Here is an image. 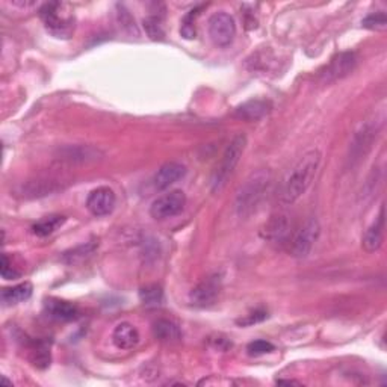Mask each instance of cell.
<instances>
[{
	"instance_id": "10",
	"label": "cell",
	"mask_w": 387,
	"mask_h": 387,
	"mask_svg": "<svg viewBox=\"0 0 387 387\" xmlns=\"http://www.w3.org/2000/svg\"><path fill=\"white\" fill-rule=\"evenodd\" d=\"M292 236V221L285 213H277L270 218L262 229V238L272 245H285Z\"/></svg>"
},
{
	"instance_id": "19",
	"label": "cell",
	"mask_w": 387,
	"mask_h": 387,
	"mask_svg": "<svg viewBox=\"0 0 387 387\" xmlns=\"http://www.w3.org/2000/svg\"><path fill=\"white\" fill-rule=\"evenodd\" d=\"M271 110V103L268 100H248L242 103L238 109L235 115L240 120H245V122H257V120L263 118L265 115H268Z\"/></svg>"
},
{
	"instance_id": "1",
	"label": "cell",
	"mask_w": 387,
	"mask_h": 387,
	"mask_svg": "<svg viewBox=\"0 0 387 387\" xmlns=\"http://www.w3.org/2000/svg\"><path fill=\"white\" fill-rule=\"evenodd\" d=\"M321 151L311 150L303 154L285 176L279 191V201L285 206L294 204L312 185L321 163Z\"/></svg>"
},
{
	"instance_id": "17",
	"label": "cell",
	"mask_w": 387,
	"mask_h": 387,
	"mask_svg": "<svg viewBox=\"0 0 387 387\" xmlns=\"http://www.w3.org/2000/svg\"><path fill=\"white\" fill-rule=\"evenodd\" d=\"M46 312L50 318L63 322L74 321L76 318L79 316V308H77L74 304L56 298H50L46 301Z\"/></svg>"
},
{
	"instance_id": "30",
	"label": "cell",
	"mask_w": 387,
	"mask_h": 387,
	"mask_svg": "<svg viewBox=\"0 0 387 387\" xmlns=\"http://www.w3.org/2000/svg\"><path fill=\"white\" fill-rule=\"evenodd\" d=\"M0 272H2V277L5 280H15V279L20 277V272H17L13 268L11 263H10V259H8L6 254L2 256V268H0Z\"/></svg>"
},
{
	"instance_id": "28",
	"label": "cell",
	"mask_w": 387,
	"mask_h": 387,
	"mask_svg": "<svg viewBox=\"0 0 387 387\" xmlns=\"http://www.w3.org/2000/svg\"><path fill=\"white\" fill-rule=\"evenodd\" d=\"M275 349V347L272 345L271 342L268 340H254L252 343H248L247 351L250 356H262V354H268V352H272Z\"/></svg>"
},
{
	"instance_id": "11",
	"label": "cell",
	"mask_w": 387,
	"mask_h": 387,
	"mask_svg": "<svg viewBox=\"0 0 387 387\" xmlns=\"http://www.w3.org/2000/svg\"><path fill=\"white\" fill-rule=\"evenodd\" d=\"M221 288H222L221 275L213 274L211 277L200 281L199 285L191 290L189 299H191L192 306L195 307H209L220 297Z\"/></svg>"
},
{
	"instance_id": "31",
	"label": "cell",
	"mask_w": 387,
	"mask_h": 387,
	"mask_svg": "<svg viewBox=\"0 0 387 387\" xmlns=\"http://www.w3.org/2000/svg\"><path fill=\"white\" fill-rule=\"evenodd\" d=\"M266 318H268V313H266V312H254L252 315H248L247 318H244V320H239L238 324L253 325V324H257V322H262L263 320H266Z\"/></svg>"
},
{
	"instance_id": "29",
	"label": "cell",
	"mask_w": 387,
	"mask_h": 387,
	"mask_svg": "<svg viewBox=\"0 0 387 387\" xmlns=\"http://www.w3.org/2000/svg\"><path fill=\"white\" fill-rule=\"evenodd\" d=\"M195 15H197V10L189 13L185 17V20L182 23V29H180V33H182L183 38H186V40L195 38V26H194V20H192Z\"/></svg>"
},
{
	"instance_id": "3",
	"label": "cell",
	"mask_w": 387,
	"mask_h": 387,
	"mask_svg": "<svg viewBox=\"0 0 387 387\" xmlns=\"http://www.w3.org/2000/svg\"><path fill=\"white\" fill-rule=\"evenodd\" d=\"M245 147H247V136L244 133L236 135L233 140L229 142L220 162L217 163V167H215L211 179V186L213 192H220L221 189L226 186L229 179L236 170L240 158H242Z\"/></svg>"
},
{
	"instance_id": "25",
	"label": "cell",
	"mask_w": 387,
	"mask_h": 387,
	"mask_svg": "<svg viewBox=\"0 0 387 387\" xmlns=\"http://www.w3.org/2000/svg\"><path fill=\"white\" fill-rule=\"evenodd\" d=\"M362 26L371 31H384L387 28V15L386 13H374L365 17Z\"/></svg>"
},
{
	"instance_id": "22",
	"label": "cell",
	"mask_w": 387,
	"mask_h": 387,
	"mask_svg": "<svg viewBox=\"0 0 387 387\" xmlns=\"http://www.w3.org/2000/svg\"><path fill=\"white\" fill-rule=\"evenodd\" d=\"M64 222L65 217H63V215H50V217H44L32 226V233L40 238H46L56 231Z\"/></svg>"
},
{
	"instance_id": "2",
	"label": "cell",
	"mask_w": 387,
	"mask_h": 387,
	"mask_svg": "<svg viewBox=\"0 0 387 387\" xmlns=\"http://www.w3.org/2000/svg\"><path fill=\"white\" fill-rule=\"evenodd\" d=\"M272 183L270 170H257L245 179L235 197V209L239 218H250L259 209Z\"/></svg>"
},
{
	"instance_id": "27",
	"label": "cell",
	"mask_w": 387,
	"mask_h": 387,
	"mask_svg": "<svg viewBox=\"0 0 387 387\" xmlns=\"http://www.w3.org/2000/svg\"><path fill=\"white\" fill-rule=\"evenodd\" d=\"M94 250V245H81V247H76L74 250L72 252H67L64 253V262L67 263H76V262H81L83 261L85 257H88Z\"/></svg>"
},
{
	"instance_id": "6",
	"label": "cell",
	"mask_w": 387,
	"mask_h": 387,
	"mask_svg": "<svg viewBox=\"0 0 387 387\" xmlns=\"http://www.w3.org/2000/svg\"><path fill=\"white\" fill-rule=\"evenodd\" d=\"M321 233V226L316 218H308L289 239V253L297 259H304L316 244Z\"/></svg>"
},
{
	"instance_id": "12",
	"label": "cell",
	"mask_w": 387,
	"mask_h": 387,
	"mask_svg": "<svg viewBox=\"0 0 387 387\" xmlns=\"http://www.w3.org/2000/svg\"><path fill=\"white\" fill-rule=\"evenodd\" d=\"M117 195L109 186H99L92 189L87 199V209L94 217H106L114 211Z\"/></svg>"
},
{
	"instance_id": "9",
	"label": "cell",
	"mask_w": 387,
	"mask_h": 387,
	"mask_svg": "<svg viewBox=\"0 0 387 387\" xmlns=\"http://www.w3.org/2000/svg\"><path fill=\"white\" fill-rule=\"evenodd\" d=\"M357 65V55L354 51H342V53L334 56L320 74V81L324 85L338 82L349 73L354 72Z\"/></svg>"
},
{
	"instance_id": "16",
	"label": "cell",
	"mask_w": 387,
	"mask_h": 387,
	"mask_svg": "<svg viewBox=\"0 0 387 387\" xmlns=\"http://www.w3.org/2000/svg\"><path fill=\"white\" fill-rule=\"evenodd\" d=\"M384 227H386V217H384V206H381L378 218L374 224L366 230L362 239V247L366 253H375L381 248L384 240Z\"/></svg>"
},
{
	"instance_id": "33",
	"label": "cell",
	"mask_w": 387,
	"mask_h": 387,
	"mask_svg": "<svg viewBox=\"0 0 387 387\" xmlns=\"http://www.w3.org/2000/svg\"><path fill=\"white\" fill-rule=\"evenodd\" d=\"M277 383H279V384H298L297 381H283V380H279Z\"/></svg>"
},
{
	"instance_id": "4",
	"label": "cell",
	"mask_w": 387,
	"mask_h": 387,
	"mask_svg": "<svg viewBox=\"0 0 387 387\" xmlns=\"http://www.w3.org/2000/svg\"><path fill=\"white\" fill-rule=\"evenodd\" d=\"M65 3L50 2L41 6L40 17L46 29L58 38H67L73 31V17Z\"/></svg>"
},
{
	"instance_id": "20",
	"label": "cell",
	"mask_w": 387,
	"mask_h": 387,
	"mask_svg": "<svg viewBox=\"0 0 387 387\" xmlns=\"http://www.w3.org/2000/svg\"><path fill=\"white\" fill-rule=\"evenodd\" d=\"M32 290H33V288H32L31 283L24 281V283H20V285L2 289L0 298H2V301L6 306L19 304V303H22V301H26V299L31 298Z\"/></svg>"
},
{
	"instance_id": "26",
	"label": "cell",
	"mask_w": 387,
	"mask_h": 387,
	"mask_svg": "<svg viewBox=\"0 0 387 387\" xmlns=\"http://www.w3.org/2000/svg\"><path fill=\"white\" fill-rule=\"evenodd\" d=\"M142 26H144L145 32H147V35H149L151 40H154V41H158V40L160 41V40H163L162 26H160L159 19H156V17H147V19H144Z\"/></svg>"
},
{
	"instance_id": "5",
	"label": "cell",
	"mask_w": 387,
	"mask_h": 387,
	"mask_svg": "<svg viewBox=\"0 0 387 387\" xmlns=\"http://www.w3.org/2000/svg\"><path fill=\"white\" fill-rule=\"evenodd\" d=\"M380 123L374 122V120H369L363 124H360V127L356 131L354 136H352V141L349 145V154H348V162L351 167L357 165V163L362 162L365 159L366 154L371 150L374 141L377 140V135L380 132Z\"/></svg>"
},
{
	"instance_id": "21",
	"label": "cell",
	"mask_w": 387,
	"mask_h": 387,
	"mask_svg": "<svg viewBox=\"0 0 387 387\" xmlns=\"http://www.w3.org/2000/svg\"><path fill=\"white\" fill-rule=\"evenodd\" d=\"M153 333L162 342H179L182 339V331H180L179 325L170 320H159L154 322Z\"/></svg>"
},
{
	"instance_id": "13",
	"label": "cell",
	"mask_w": 387,
	"mask_h": 387,
	"mask_svg": "<svg viewBox=\"0 0 387 387\" xmlns=\"http://www.w3.org/2000/svg\"><path fill=\"white\" fill-rule=\"evenodd\" d=\"M186 174V167L182 162H165L163 165L156 171V174L153 177V186L158 191H165L170 186L177 183L180 179H183Z\"/></svg>"
},
{
	"instance_id": "23",
	"label": "cell",
	"mask_w": 387,
	"mask_h": 387,
	"mask_svg": "<svg viewBox=\"0 0 387 387\" xmlns=\"http://www.w3.org/2000/svg\"><path fill=\"white\" fill-rule=\"evenodd\" d=\"M140 299L144 306L158 307L163 303V290L159 285H147L141 288Z\"/></svg>"
},
{
	"instance_id": "24",
	"label": "cell",
	"mask_w": 387,
	"mask_h": 387,
	"mask_svg": "<svg viewBox=\"0 0 387 387\" xmlns=\"http://www.w3.org/2000/svg\"><path fill=\"white\" fill-rule=\"evenodd\" d=\"M32 362L40 369L50 366V351L44 342H37L32 348Z\"/></svg>"
},
{
	"instance_id": "18",
	"label": "cell",
	"mask_w": 387,
	"mask_h": 387,
	"mask_svg": "<svg viewBox=\"0 0 387 387\" xmlns=\"http://www.w3.org/2000/svg\"><path fill=\"white\" fill-rule=\"evenodd\" d=\"M113 342L118 349H132L140 342V331L131 322H122L113 331Z\"/></svg>"
},
{
	"instance_id": "15",
	"label": "cell",
	"mask_w": 387,
	"mask_h": 387,
	"mask_svg": "<svg viewBox=\"0 0 387 387\" xmlns=\"http://www.w3.org/2000/svg\"><path fill=\"white\" fill-rule=\"evenodd\" d=\"M59 189H63V182L59 179L46 177V179H37L28 182L22 186L20 194L26 199H35V197H46L53 194Z\"/></svg>"
},
{
	"instance_id": "14",
	"label": "cell",
	"mask_w": 387,
	"mask_h": 387,
	"mask_svg": "<svg viewBox=\"0 0 387 387\" xmlns=\"http://www.w3.org/2000/svg\"><path fill=\"white\" fill-rule=\"evenodd\" d=\"M103 156V153L91 145H68L59 151V159L68 163H88L96 162Z\"/></svg>"
},
{
	"instance_id": "32",
	"label": "cell",
	"mask_w": 387,
	"mask_h": 387,
	"mask_svg": "<svg viewBox=\"0 0 387 387\" xmlns=\"http://www.w3.org/2000/svg\"><path fill=\"white\" fill-rule=\"evenodd\" d=\"M118 17H120V22H122L123 24V28H127L129 31H135V33L138 35V32H136V26H135V19H132V15L129 14L127 11H122V13H118Z\"/></svg>"
},
{
	"instance_id": "8",
	"label": "cell",
	"mask_w": 387,
	"mask_h": 387,
	"mask_svg": "<svg viewBox=\"0 0 387 387\" xmlns=\"http://www.w3.org/2000/svg\"><path fill=\"white\" fill-rule=\"evenodd\" d=\"M186 206V195L180 189H174L158 197L150 206V215L154 220H168L179 215Z\"/></svg>"
},
{
	"instance_id": "7",
	"label": "cell",
	"mask_w": 387,
	"mask_h": 387,
	"mask_svg": "<svg viewBox=\"0 0 387 387\" xmlns=\"http://www.w3.org/2000/svg\"><path fill=\"white\" fill-rule=\"evenodd\" d=\"M209 37L215 46L227 47L236 37V23L230 14L221 11L213 14L208 23Z\"/></svg>"
}]
</instances>
